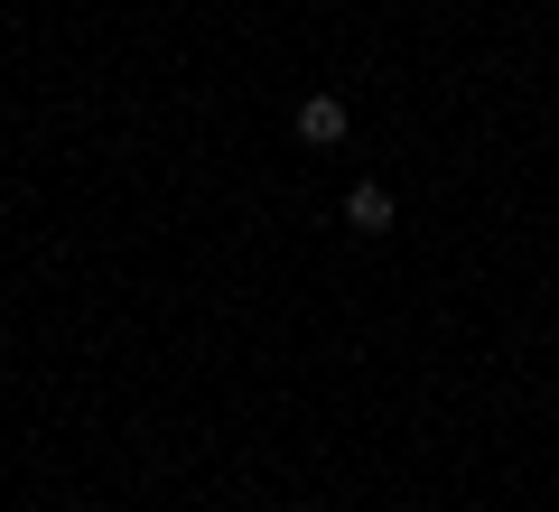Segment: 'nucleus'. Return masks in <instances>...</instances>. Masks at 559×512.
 <instances>
[{
	"mask_svg": "<svg viewBox=\"0 0 559 512\" xmlns=\"http://www.w3.org/2000/svg\"><path fill=\"white\" fill-rule=\"evenodd\" d=\"M345 234H364V242L392 234V187H382V178H355V187H345Z\"/></svg>",
	"mask_w": 559,
	"mask_h": 512,
	"instance_id": "obj_1",
	"label": "nucleus"
},
{
	"mask_svg": "<svg viewBox=\"0 0 559 512\" xmlns=\"http://www.w3.org/2000/svg\"><path fill=\"white\" fill-rule=\"evenodd\" d=\"M345 131H355L345 94H308V103H299V140H308V150H345Z\"/></svg>",
	"mask_w": 559,
	"mask_h": 512,
	"instance_id": "obj_2",
	"label": "nucleus"
}]
</instances>
